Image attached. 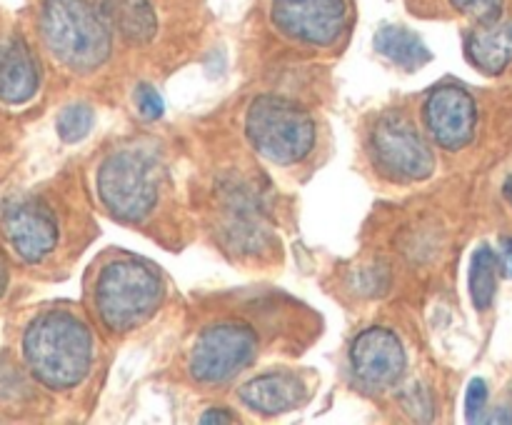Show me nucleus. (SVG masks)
<instances>
[{"label":"nucleus","mask_w":512,"mask_h":425,"mask_svg":"<svg viewBox=\"0 0 512 425\" xmlns=\"http://www.w3.org/2000/svg\"><path fill=\"white\" fill-rule=\"evenodd\" d=\"M23 358L30 373L48 388H75L93 365V333L78 315L48 310L25 328Z\"/></svg>","instance_id":"obj_1"},{"label":"nucleus","mask_w":512,"mask_h":425,"mask_svg":"<svg viewBox=\"0 0 512 425\" xmlns=\"http://www.w3.org/2000/svg\"><path fill=\"white\" fill-rule=\"evenodd\" d=\"M38 28L50 55L75 73L100 68L113 50L108 18L90 0H43Z\"/></svg>","instance_id":"obj_2"},{"label":"nucleus","mask_w":512,"mask_h":425,"mask_svg":"<svg viewBox=\"0 0 512 425\" xmlns=\"http://www.w3.org/2000/svg\"><path fill=\"white\" fill-rule=\"evenodd\" d=\"M163 295V280L153 265L120 258L105 265L100 273L95 285V308L105 328L113 333H130L153 318Z\"/></svg>","instance_id":"obj_3"},{"label":"nucleus","mask_w":512,"mask_h":425,"mask_svg":"<svg viewBox=\"0 0 512 425\" xmlns=\"http://www.w3.org/2000/svg\"><path fill=\"white\" fill-rule=\"evenodd\" d=\"M245 135L258 155L275 165H295L315 145V120L303 105L280 95H260L245 115Z\"/></svg>","instance_id":"obj_4"},{"label":"nucleus","mask_w":512,"mask_h":425,"mask_svg":"<svg viewBox=\"0 0 512 425\" xmlns=\"http://www.w3.org/2000/svg\"><path fill=\"white\" fill-rule=\"evenodd\" d=\"M160 168L143 150H115L98 168V195L120 223H140L158 203Z\"/></svg>","instance_id":"obj_5"},{"label":"nucleus","mask_w":512,"mask_h":425,"mask_svg":"<svg viewBox=\"0 0 512 425\" xmlns=\"http://www.w3.org/2000/svg\"><path fill=\"white\" fill-rule=\"evenodd\" d=\"M370 158L383 178L415 183L433 175L435 155L428 140L403 113H385L370 130Z\"/></svg>","instance_id":"obj_6"},{"label":"nucleus","mask_w":512,"mask_h":425,"mask_svg":"<svg viewBox=\"0 0 512 425\" xmlns=\"http://www.w3.org/2000/svg\"><path fill=\"white\" fill-rule=\"evenodd\" d=\"M258 353V338L243 323H215L200 333L190 350L188 370L198 383H228L248 368Z\"/></svg>","instance_id":"obj_7"},{"label":"nucleus","mask_w":512,"mask_h":425,"mask_svg":"<svg viewBox=\"0 0 512 425\" xmlns=\"http://www.w3.org/2000/svg\"><path fill=\"white\" fill-rule=\"evenodd\" d=\"M270 20L293 43L328 48L345 33L348 5L345 0H273Z\"/></svg>","instance_id":"obj_8"},{"label":"nucleus","mask_w":512,"mask_h":425,"mask_svg":"<svg viewBox=\"0 0 512 425\" xmlns=\"http://www.w3.org/2000/svg\"><path fill=\"white\" fill-rule=\"evenodd\" d=\"M3 235L25 263H40L58 245V223L35 198H20L5 208L0 220Z\"/></svg>","instance_id":"obj_9"},{"label":"nucleus","mask_w":512,"mask_h":425,"mask_svg":"<svg viewBox=\"0 0 512 425\" xmlns=\"http://www.w3.org/2000/svg\"><path fill=\"white\" fill-rule=\"evenodd\" d=\"M350 365L368 388H393L408 368V355L398 335L388 328H370L353 340Z\"/></svg>","instance_id":"obj_10"},{"label":"nucleus","mask_w":512,"mask_h":425,"mask_svg":"<svg viewBox=\"0 0 512 425\" xmlns=\"http://www.w3.org/2000/svg\"><path fill=\"white\" fill-rule=\"evenodd\" d=\"M425 123L435 143L445 150H460L473 140L478 108L473 95L460 85H440L425 100Z\"/></svg>","instance_id":"obj_11"},{"label":"nucleus","mask_w":512,"mask_h":425,"mask_svg":"<svg viewBox=\"0 0 512 425\" xmlns=\"http://www.w3.org/2000/svg\"><path fill=\"white\" fill-rule=\"evenodd\" d=\"M40 68L33 50L23 38H8L0 43V100L8 105H23L38 93Z\"/></svg>","instance_id":"obj_12"},{"label":"nucleus","mask_w":512,"mask_h":425,"mask_svg":"<svg viewBox=\"0 0 512 425\" xmlns=\"http://www.w3.org/2000/svg\"><path fill=\"white\" fill-rule=\"evenodd\" d=\"M305 398V385L293 373H268L248 380L240 388V400L250 410L263 415H280L298 408Z\"/></svg>","instance_id":"obj_13"},{"label":"nucleus","mask_w":512,"mask_h":425,"mask_svg":"<svg viewBox=\"0 0 512 425\" xmlns=\"http://www.w3.org/2000/svg\"><path fill=\"white\" fill-rule=\"evenodd\" d=\"M465 53L483 73H503L512 63V20L480 23L465 40Z\"/></svg>","instance_id":"obj_14"},{"label":"nucleus","mask_w":512,"mask_h":425,"mask_svg":"<svg viewBox=\"0 0 512 425\" xmlns=\"http://www.w3.org/2000/svg\"><path fill=\"white\" fill-rule=\"evenodd\" d=\"M110 28L118 30L130 43H148L158 30L153 5L148 0H100L98 5Z\"/></svg>","instance_id":"obj_15"},{"label":"nucleus","mask_w":512,"mask_h":425,"mask_svg":"<svg viewBox=\"0 0 512 425\" xmlns=\"http://www.w3.org/2000/svg\"><path fill=\"white\" fill-rule=\"evenodd\" d=\"M375 50L403 70H418L433 58L428 45L413 30L398 28V25H385V28L378 30Z\"/></svg>","instance_id":"obj_16"},{"label":"nucleus","mask_w":512,"mask_h":425,"mask_svg":"<svg viewBox=\"0 0 512 425\" xmlns=\"http://www.w3.org/2000/svg\"><path fill=\"white\" fill-rule=\"evenodd\" d=\"M498 293V255L480 245L470 263V298L478 310H488Z\"/></svg>","instance_id":"obj_17"},{"label":"nucleus","mask_w":512,"mask_h":425,"mask_svg":"<svg viewBox=\"0 0 512 425\" xmlns=\"http://www.w3.org/2000/svg\"><path fill=\"white\" fill-rule=\"evenodd\" d=\"M93 120L95 115L90 105L73 103L58 115L55 128H58V135L63 143H80V140L90 133V128H93Z\"/></svg>","instance_id":"obj_18"},{"label":"nucleus","mask_w":512,"mask_h":425,"mask_svg":"<svg viewBox=\"0 0 512 425\" xmlns=\"http://www.w3.org/2000/svg\"><path fill=\"white\" fill-rule=\"evenodd\" d=\"M450 5L478 23H493L503 10V0H450Z\"/></svg>","instance_id":"obj_19"},{"label":"nucleus","mask_w":512,"mask_h":425,"mask_svg":"<svg viewBox=\"0 0 512 425\" xmlns=\"http://www.w3.org/2000/svg\"><path fill=\"white\" fill-rule=\"evenodd\" d=\"M488 405V385L483 378H473L468 385V395H465V418L470 423H480Z\"/></svg>","instance_id":"obj_20"},{"label":"nucleus","mask_w":512,"mask_h":425,"mask_svg":"<svg viewBox=\"0 0 512 425\" xmlns=\"http://www.w3.org/2000/svg\"><path fill=\"white\" fill-rule=\"evenodd\" d=\"M135 105H138L140 115L148 120H158L165 110V103H163V98H160V93L148 83H143L135 88Z\"/></svg>","instance_id":"obj_21"},{"label":"nucleus","mask_w":512,"mask_h":425,"mask_svg":"<svg viewBox=\"0 0 512 425\" xmlns=\"http://www.w3.org/2000/svg\"><path fill=\"white\" fill-rule=\"evenodd\" d=\"M200 423H233V415H228V410L210 408L200 415Z\"/></svg>","instance_id":"obj_22"},{"label":"nucleus","mask_w":512,"mask_h":425,"mask_svg":"<svg viewBox=\"0 0 512 425\" xmlns=\"http://www.w3.org/2000/svg\"><path fill=\"white\" fill-rule=\"evenodd\" d=\"M503 268L505 275L512 278V240H503Z\"/></svg>","instance_id":"obj_23"},{"label":"nucleus","mask_w":512,"mask_h":425,"mask_svg":"<svg viewBox=\"0 0 512 425\" xmlns=\"http://www.w3.org/2000/svg\"><path fill=\"white\" fill-rule=\"evenodd\" d=\"M8 280H10V273H8V263H5V260L0 258V298H3L5 288H8Z\"/></svg>","instance_id":"obj_24"},{"label":"nucleus","mask_w":512,"mask_h":425,"mask_svg":"<svg viewBox=\"0 0 512 425\" xmlns=\"http://www.w3.org/2000/svg\"><path fill=\"white\" fill-rule=\"evenodd\" d=\"M503 193H505V198H508L510 203H512V175H510L508 180H505V185H503Z\"/></svg>","instance_id":"obj_25"}]
</instances>
